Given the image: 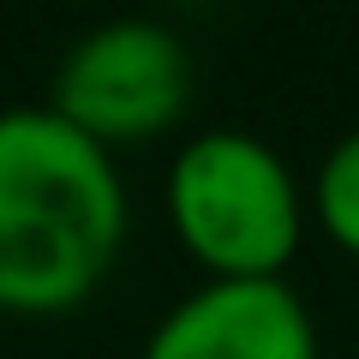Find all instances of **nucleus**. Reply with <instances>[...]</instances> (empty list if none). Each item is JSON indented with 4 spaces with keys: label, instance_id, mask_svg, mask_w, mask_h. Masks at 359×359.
<instances>
[{
    "label": "nucleus",
    "instance_id": "f03ea898",
    "mask_svg": "<svg viewBox=\"0 0 359 359\" xmlns=\"http://www.w3.org/2000/svg\"><path fill=\"white\" fill-rule=\"evenodd\" d=\"M168 216L198 264L216 282H264L282 276L299 252L306 204L287 162L257 132L216 126L198 132L168 168Z\"/></svg>",
    "mask_w": 359,
    "mask_h": 359
},
{
    "label": "nucleus",
    "instance_id": "7ed1b4c3",
    "mask_svg": "<svg viewBox=\"0 0 359 359\" xmlns=\"http://www.w3.org/2000/svg\"><path fill=\"white\" fill-rule=\"evenodd\" d=\"M192 102V54L156 18H114L66 48L54 72V114L102 150L168 132Z\"/></svg>",
    "mask_w": 359,
    "mask_h": 359
},
{
    "label": "nucleus",
    "instance_id": "39448f33",
    "mask_svg": "<svg viewBox=\"0 0 359 359\" xmlns=\"http://www.w3.org/2000/svg\"><path fill=\"white\" fill-rule=\"evenodd\" d=\"M318 216L341 252L359 257V132H347L318 174Z\"/></svg>",
    "mask_w": 359,
    "mask_h": 359
},
{
    "label": "nucleus",
    "instance_id": "f257e3e1",
    "mask_svg": "<svg viewBox=\"0 0 359 359\" xmlns=\"http://www.w3.org/2000/svg\"><path fill=\"white\" fill-rule=\"evenodd\" d=\"M126 240L114 156L54 108L0 114V311L84 306Z\"/></svg>",
    "mask_w": 359,
    "mask_h": 359
},
{
    "label": "nucleus",
    "instance_id": "20e7f679",
    "mask_svg": "<svg viewBox=\"0 0 359 359\" xmlns=\"http://www.w3.org/2000/svg\"><path fill=\"white\" fill-rule=\"evenodd\" d=\"M144 359H318V323L282 282H204L144 341Z\"/></svg>",
    "mask_w": 359,
    "mask_h": 359
}]
</instances>
